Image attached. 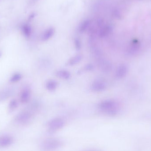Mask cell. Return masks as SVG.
I'll return each mask as SVG.
<instances>
[{"label":"cell","mask_w":151,"mask_h":151,"mask_svg":"<svg viewBox=\"0 0 151 151\" xmlns=\"http://www.w3.org/2000/svg\"><path fill=\"white\" fill-rule=\"evenodd\" d=\"M98 107L101 111L111 115L115 114L118 111L116 102L110 99L101 101L99 104Z\"/></svg>","instance_id":"obj_1"},{"label":"cell","mask_w":151,"mask_h":151,"mask_svg":"<svg viewBox=\"0 0 151 151\" xmlns=\"http://www.w3.org/2000/svg\"><path fill=\"white\" fill-rule=\"evenodd\" d=\"M107 88L106 83L102 80H97L93 82L91 86L92 91L96 92H102L106 90Z\"/></svg>","instance_id":"obj_2"},{"label":"cell","mask_w":151,"mask_h":151,"mask_svg":"<svg viewBox=\"0 0 151 151\" xmlns=\"http://www.w3.org/2000/svg\"><path fill=\"white\" fill-rule=\"evenodd\" d=\"M98 64L99 68L103 73H108L111 70V63L110 61L103 58L99 59Z\"/></svg>","instance_id":"obj_3"},{"label":"cell","mask_w":151,"mask_h":151,"mask_svg":"<svg viewBox=\"0 0 151 151\" xmlns=\"http://www.w3.org/2000/svg\"><path fill=\"white\" fill-rule=\"evenodd\" d=\"M31 118V114L27 111H23L17 115L16 120L18 123L24 124L28 122Z\"/></svg>","instance_id":"obj_4"},{"label":"cell","mask_w":151,"mask_h":151,"mask_svg":"<svg viewBox=\"0 0 151 151\" xmlns=\"http://www.w3.org/2000/svg\"><path fill=\"white\" fill-rule=\"evenodd\" d=\"M63 121L60 118H56L51 120L49 123L50 128L52 130H56L62 127L64 125Z\"/></svg>","instance_id":"obj_5"},{"label":"cell","mask_w":151,"mask_h":151,"mask_svg":"<svg viewBox=\"0 0 151 151\" xmlns=\"http://www.w3.org/2000/svg\"><path fill=\"white\" fill-rule=\"evenodd\" d=\"M113 27L111 25L107 24L104 26L99 30V36L101 39L106 38L111 32Z\"/></svg>","instance_id":"obj_6"},{"label":"cell","mask_w":151,"mask_h":151,"mask_svg":"<svg viewBox=\"0 0 151 151\" xmlns=\"http://www.w3.org/2000/svg\"><path fill=\"white\" fill-rule=\"evenodd\" d=\"M55 33V29L54 27H50L45 30L41 36V40L46 42L52 38Z\"/></svg>","instance_id":"obj_7"},{"label":"cell","mask_w":151,"mask_h":151,"mask_svg":"<svg viewBox=\"0 0 151 151\" xmlns=\"http://www.w3.org/2000/svg\"><path fill=\"white\" fill-rule=\"evenodd\" d=\"M13 142V139L9 136H4L0 137V147L5 148L11 145Z\"/></svg>","instance_id":"obj_8"},{"label":"cell","mask_w":151,"mask_h":151,"mask_svg":"<svg viewBox=\"0 0 151 151\" xmlns=\"http://www.w3.org/2000/svg\"><path fill=\"white\" fill-rule=\"evenodd\" d=\"M31 92L30 89L25 88L22 91L20 96V100L22 104H26L31 98Z\"/></svg>","instance_id":"obj_9"},{"label":"cell","mask_w":151,"mask_h":151,"mask_svg":"<svg viewBox=\"0 0 151 151\" xmlns=\"http://www.w3.org/2000/svg\"><path fill=\"white\" fill-rule=\"evenodd\" d=\"M55 75L57 77L63 80H67L70 78L71 74L68 71L64 70H60L56 71Z\"/></svg>","instance_id":"obj_10"},{"label":"cell","mask_w":151,"mask_h":151,"mask_svg":"<svg viewBox=\"0 0 151 151\" xmlns=\"http://www.w3.org/2000/svg\"><path fill=\"white\" fill-rule=\"evenodd\" d=\"M83 56L81 54L75 55L72 57L67 62V65L69 66H74L81 63L83 60Z\"/></svg>","instance_id":"obj_11"},{"label":"cell","mask_w":151,"mask_h":151,"mask_svg":"<svg viewBox=\"0 0 151 151\" xmlns=\"http://www.w3.org/2000/svg\"><path fill=\"white\" fill-rule=\"evenodd\" d=\"M13 94V90L12 88L5 89L0 92V101H4L9 98Z\"/></svg>","instance_id":"obj_12"},{"label":"cell","mask_w":151,"mask_h":151,"mask_svg":"<svg viewBox=\"0 0 151 151\" xmlns=\"http://www.w3.org/2000/svg\"><path fill=\"white\" fill-rule=\"evenodd\" d=\"M58 87V83L54 80H49L47 81L45 84V87L48 91H53L55 90Z\"/></svg>","instance_id":"obj_13"},{"label":"cell","mask_w":151,"mask_h":151,"mask_svg":"<svg viewBox=\"0 0 151 151\" xmlns=\"http://www.w3.org/2000/svg\"><path fill=\"white\" fill-rule=\"evenodd\" d=\"M127 72V68L124 65H119L117 68L115 76L118 78H122L124 77Z\"/></svg>","instance_id":"obj_14"},{"label":"cell","mask_w":151,"mask_h":151,"mask_svg":"<svg viewBox=\"0 0 151 151\" xmlns=\"http://www.w3.org/2000/svg\"><path fill=\"white\" fill-rule=\"evenodd\" d=\"M21 30L23 34L25 37H29L31 36L32 34V29L30 25L27 24H24L21 27Z\"/></svg>","instance_id":"obj_15"},{"label":"cell","mask_w":151,"mask_h":151,"mask_svg":"<svg viewBox=\"0 0 151 151\" xmlns=\"http://www.w3.org/2000/svg\"><path fill=\"white\" fill-rule=\"evenodd\" d=\"M90 23L91 21L89 19H85L80 24L79 28H78L79 32L81 33L84 32L88 28Z\"/></svg>","instance_id":"obj_16"},{"label":"cell","mask_w":151,"mask_h":151,"mask_svg":"<svg viewBox=\"0 0 151 151\" xmlns=\"http://www.w3.org/2000/svg\"><path fill=\"white\" fill-rule=\"evenodd\" d=\"M60 144H59L58 142H55H55L53 141V142H49L47 144H45L44 149H47V150H48V149L50 150L51 149L56 148Z\"/></svg>","instance_id":"obj_17"},{"label":"cell","mask_w":151,"mask_h":151,"mask_svg":"<svg viewBox=\"0 0 151 151\" xmlns=\"http://www.w3.org/2000/svg\"><path fill=\"white\" fill-rule=\"evenodd\" d=\"M22 78V76L20 73H15L11 77L9 81L11 83H16L20 81Z\"/></svg>","instance_id":"obj_18"},{"label":"cell","mask_w":151,"mask_h":151,"mask_svg":"<svg viewBox=\"0 0 151 151\" xmlns=\"http://www.w3.org/2000/svg\"><path fill=\"white\" fill-rule=\"evenodd\" d=\"M18 106V103L17 100L15 99L12 100L10 102L9 105V110L10 111H13L17 108Z\"/></svg>","instance_id":"obj_19"},{"label":"cell","mask_w":151,"mask_h":151,"mask_svg":"<svg viewBox=\"0 0 151 151\" xmlns=\"http://www.w3.org/2000/svg\"><path fill=\"white\" fill-rule=\"evenodd\" d=\"M74 46L76 50H80L81 48L82 43L81 40L78 38H76L74 41Z\"/></svg>","instance_id":"obj_20"},{"label":"cell","mask_w":151,"mask_h":151,"mask_svg":"<svg viewBox=\"0 0 151 151\" xmlns=\"http://www.w3.org/2000/svg\"><path fill=\"white\" fill-rule=\"evenodd\" d=\"M94 66L91 64H88L86 65L84 68V70L87 71H90L93 70Z\"/></svg>","instance_id":"obj_21"},{"label":"cell","mask_w":151,"mask_h":151,"mask_svg":"<svg viewBox=\"0 0 151 151\" xmlns=\"http://www.w3.org/2000/svg\"><path fill=\"white\" fill-rule=\"evenodd\" d=\"M1 53H0V56H1Z\"/></svg>","instance_id":"obj_22"}]
</instances>
